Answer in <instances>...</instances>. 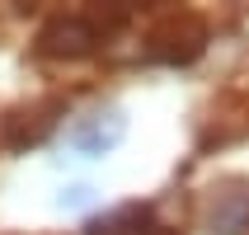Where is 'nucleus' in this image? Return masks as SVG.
<instances>
[{
  "instance_id": "1",
  "label": "nucleus",
  "mask_w": 249,
  "mask_h": 235,
  "mask_svg": "<svg viewBox=\"0 0 249 235\" xmlns=\"http://www.w3.org/2000/svg\"><path fill=\"white\" fill-rule=\"evenodd\" d=\"M202 38H207V28L197 24L193 14H174V19H165L151 33V52L160 61H193L202 52Z\"/></svg>"
},
{
  "instance_id": "5",
  "label": "nucleus",
  "mask_w": 249,
  "mask_h": 235,
  "mask_svg": "<svg viewBox=\"0 0 249 235\" xmlns=\"http://www.w3.org/2000/svg\"><path fill=\"white\" fill-rule=\"evenodd\" d=\"M141 235H169V231H141Z\"/></svg>"
},
{
  "instance_id": "4",
  "label": "nucleus",
  "mask_w": 249,
  "mask_h": 235,
  "mask_svg": "<svg viewBox=\"0 0 249 235\" xmlns=\"http://www.w3.org/2000/svg\"><path fill=\"white\" fill-rule=\"evenodd\" d=\"M141 221H146L141 207H123V212H113V217H99V221L89 226V235H132L127 226H137V231H141Z\"/></svg>"
},
{
  "instance_id": "2",
  "label": "nucleus",
  "mask_w": 249,
  "mask_h": 235,
  "mask_svg": "<svg viewBox=\"0 0 249 235\" xmlns=\"http://www.w3.org/2000/svg\"><path fill=\"white\" fill-rule=\"evenodd\" d=\"M99 42V24L94 19H85V14H61V19H52V24L38 33V47L52 56H80L89 52Z\"/></svg>"
},
{
  "instance_id": "3",
  "label": "nucleus",
  "mask_w": 249,
  "mask_h": 235,
  "mask_svg": "<svg viewBox=\"0 0 249 235\" xmlns=\"http://www.w3.org/2000/svg\"><path fill=\"white\" fill-rule=\"evenodd\" d=\"M118 137H123V113L108 108V113L85 118V123L71 132V146H75L80 155H104L108 146H118Z\"/></svg>"
}]
</instances>
